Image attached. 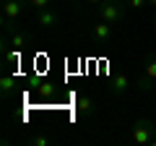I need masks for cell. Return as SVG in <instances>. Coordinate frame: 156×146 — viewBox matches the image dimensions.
Segmentation results:
<instances>
[{"instance_id":"15","label":"cell","mask_w":156,"mask_h":146,"mask_svg":"<svg viewBox=\"0 0 156 146\" xmlns=\"http://www.w3.org/2000/svg\"><path fill=\"white\" fill-rule=\"evenodd\" d=\"M148 5H154V8H156V0H148Z\"/></svg>"},{"instance_id":"5","label":"cell","mask_w":156,"mask_h":146,"mask_svg":"<svg viewBox=\"0 0 156 146\" xmlns=\"http://www.w3.org/2000/svg\"><path fill=\"white\" fill-rule=\"evenodd\" d=\"M18 13H21V0H5V13H3L5 26H11V21L18 18Z\"/></svg>"},{"instance_id":"6","label":"cell","mask_w":156,"mask_h":146,"mask_svg":"<svg viewBox=\"0 0 156 146\" xmlns=\"http://www.w3.org/2000/svg\"><path fill=\"white\" fill-rule=\"evenodd\" d=\"M125 91H128V76L120 73V76H115V81H112V94H125Z\"/></svg>"},{"instance_id":"13","label":"cell","mask_w":156,"mask_h":146,"mask_svg":"<svg viewBox=\"0 0 156 146\" xmlns=\"http://www.w3.org/2000/svg\"><path fill=\"white\" fill-rule=\"evenodd\" d=\"M31 144H37V146H44V144H47V138H42V136H37V138H31Z\"/></svg>"},{"instance_id":"2","label":"cell","mask_w":156,"mask_h":146,"mask_svg":"<svg viewBox=\"0 0 156 146\" xmlns=\"http://www.w3.org/2000/svg\"><path fill=\"white\" fill-rule=\"evenodd\" d=\"M133 141L135 144H156V125L151 120H138L133 125Z\"/></svg>"},{"instance_id":"16","label":"cell","mask_w":156,"mask_h":146,"mask_svg":"<svg viewBox=\"0 0 156 146\" xmlns=\"http://www.w3.org/2000/svg\"><path fill=\"white\" fill-rule=\"evenodd\" d=\"M154 21H156V16H154Z\"/></svg>"},{"instance_id":"14","label":"cell","mask_w":156,"mask_h":146,"mask_svg":"<svg viewBox=\"0 0 156 146\" xmlns=\"http://www.w3.org/2000/svg\"><path fill=\"white\" fill-rule=\"evenodd\" d=\"M83 3H89V5H101L104 0H83Z\"/></svg>"},{"instance_id":"9","label":"cell","mask_w":156,"mask_h":146,"mask_svg":"<svg viewBox=\"0 0 156 146\" xmlns=\"http://www.w3.org/2000/svg\"><path fill=\"white\" fill-rule=\"evenodd\" d=\"M23 47H26V37H23L21 31H16V34H13V50L23 52Z\"/></svg>"},{"instance_id":"10","label":"cell","mask_w":156,"mask_h":146,"mask_svg":"<svg viewBox=\"0 0 156 146\" xmlns=\"http://www.w3.org/2000/svg\"><path fill=\"white\" fill-rule=\"evenodd\" d=\"M76 104H78V110H91V99L89 97H78Z\"/></svg>"},{"instance_id":"11","label":"cell","mask_w":156,"mask_h":146,"mask_svg":"<svg viewBox=\"0 0 156 146\" xmlns=\"http://www.w3.org/2000/svg\"><path fill=\"white\" fill-rule=\"evenodd\" d=\"M29 3H31V5L37 8V11H44V8H50V3H52V0H29Z\"/></svg>"},{"instance_id":"4","label":"cell","mask_w":156,"mask_h":146,"mask_svg":"<svg viewBox=\"0 0 156 146\" xmlns=\"http://www.w3.org/2000/svg\"><path fill=\"white\" fill-rule=\"evenodd\" d=\"M57 21H60L57 11H52V8H44V11H39V18H37V24H39V26L50 29V26H55Z\"/></svg>"},{"instance_id":"8","label":"cell","mask_w":156,"mask_h":146,"mask_svg":"<svg viewBox=\"0 0 156 146\" xmlns=\"http://www.w3.org/2000/svg\"><path fill=\"white\" fill-rule=\"evenodd\" d=\"M13 84H16V76H3V86H0V89H3V94H11L13 91Z\"/></svg>"},{"instance_id":"7","label":"cell","mask_w":156,"mask_h":146,"mask_svg":"<svg viewBox=\"0 0 156 146\" xmlns=\"http://www.w3.org/2000/svg\"><path fill=\"white\" fill-rule=\"evenodd\" d=\"M143 71H146V78L156 81V55H148V57H146V65H143Z\"/></svg>"},{"instance_id":"1","label":"cell","mask_w":156,"mask_h":146,"mask_svg":"<svg viewBox=\"0 0 156 146\" xmlns=\"http://www.w3.org/2000/svg\"><path fill=\"white\" fill-rule=\"evenodd\" d=\"M99 16L101 21H109V24H117L125 18V0H104L99 5Z\"/></svg>"},{"instance_id":"3","label":"cell","mask_w":156,"mask_h":146,"mask_svg":"<svg viewBox=\"0 0 156 146\" xmlns=\"http://www.w3.org/2000/svg\"><path fill=\"white\" fill-rule=\"evenodd\" d=\"M91 37H94V42H99V45H107L112 37V24L109 21H101L94 26V31H91Z\"/></svg>"},{"instance_id":"12","label":"cell","mask_w":156,"mask_h":146,"mask_svg":"<svg viewBox=\"0 0 156 146\" xmlns=\"http://www.w3.org/2000/svg\"><path fill=\"white\" fill-rule=\"evenodd\" d=\"M146 3H148V0H128L130 8H140V5H146Z\"/></svg>"}]
</instances>
